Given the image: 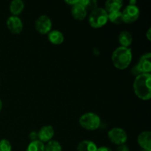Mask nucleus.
Returning <instances> with one entry per match:
<instances>
[{"label": "nucleus", "instance_id": "f257e3e1", "mask_svg": "<svg viewBox=\"0 0 151 151\" xmlns=\"http://www.w3.org/2000/svg\"><path fill=\"white\" fill-rule=\"evenodd\" d=\"M134 90L136 95L141 100H150L151 97L150 74L137 75L134 82Z\"/></svg>", "mask_w": 151, "mask_h": 151}, {"label": "nucleus", "instance_id": "f03ea898", "mask_svg": "<svg viewBox=\"0 0 151 151\" xmlns=\"http://www.w3.org/2000/svg\"><path fill=\"white\" fill-rule=\"evenodd\" d=\"M132 60V52L129 47H119L112 54V61L116 68L125 69L131 64Z\"/></svg>", "mask_w": 151, "mask_h": 151}, {"label": "nucleus", "instance_id": "7ed1b4c3", "mask_svg": "<svg viewBox=\"0 0 151 151\" xmlns=\"http://www.w3.org/2000/svg\"><path fill=\"white\" fill-rule=\"evenodd\" d=\"M109 21L108 13L104 8L97 7L91 12L88 18V22L94 28H100L106 24Z\"/></svg>", "mask_w": 151, "mask_h": 151}, {"label": "nucleus", "instance_id": "20e7f679", "mask_svg": "<svg viewBox=\"0 0 151 151\" xmlns=\"http://www.w3.org/2000/svg\"><path fill=\"white\" fill-rule=\"evenodd\" d=\"M79 123L81 127L88 131H95L100 125V118L96 114L88 112L80 117Z\"/></svg>", "mask_w": 151, "mask_h": 151}, {"label": "nucleus", "instance_id": "39448f33", "mask_svg": "<svg viewBox=\"0 0 151 151\" xmlns=\"http://www.w3.org/2000/svg\"><path fill=\"white\" fill-rule=\"evenodd\" d=\"M151 54L147 52L141 56L137 64L133 67L132 73L135 75L142 74H150L151 72Z\"/></svg>", "mask_w": 151, "mask_h": 151}, {"label": "nucleus", "instance_id": "423d86ee", "mask_svg": "<svg viewBox=\"0 0 151 151\" xmlns=\"http://www.w3.org/2000/svg\"><path fill=\"white\" fill-rule=\"evenodd\" d=\"M108 137L112 143L117 145H124L128 139L126 132L122 128H114L108 132Z\"/></svg>", "mask_w": 151, "mask_h": 151}, {"label": "nucleus", "instance_id": "0eeeda50", "mask_svg": "<svg viewBox=\"0 0 151 151\" xmlns=\"http://www.w3.org/2000/svg\"><path fill=\"white\" fill-rule=\"evenodd\" d=\"M124 23L130 24L136 22L139 17L140 10L137 5L128 4L122 12Z\"/></svg>", "mask_w": 151, "mask_h": 151}, {"label": "nucleus", "instance_id": "6e6552de", "mask_svg": "<svg viewBox=\"0 0 151 151\" xmlns=\"http://www.w3.org/2000/svg\"><path fill=\"white\" fill-rule=\"evenodd\" d=\"M35 29L41 34H47L51 31L52 22L45 15L39 16L35 21Z\"/></svg>", "mask_w": 151, "mask_h": 151}, {"label": "nucleus", "instance_id": "1a4fd4ad", "mask_svg": "<svg viewBox=\"0 0 151 151\" xmlns=\"http://www.w3.org/2000/svg\"><path fill=\"white\" fill-rule=\"evenodd\" d=\"M7 26L9 30L13 34H19L23 29V24L18 16H10L7 20Z\"/></svg>", "mask_w": 151, "mask_h": 151}, {"label": "nucleus", "instance_id": "9d476101", "mask_svg": "<svg viewBox=\"0 0 151 151\" xmlns=\"http://www.w3.org/2000/svg\"><path fill=\"white\" fill-rule=\"evenodd\" d=\"M55 134L54 128L51 125H45L40 129L39 132L38 133V140L42 142L43 143L48 142L51 141L52 138L53 137Z\"/></svg>", "mask_w": 151, "mask_h": 151}, {"label": "nucleus", "instance_id": "9b49d317", "mask_svg": "<svg viewBox=\"0 0 151 151\" xmlns=\"http://www.w3.org/2000/svg\"><path fill=\"white\" fill-rule=\"evenodd\" d=\"M137 142L143 150H151V133L144 131L138 136Z\"/></svg>", "mask_w": 151, "mask_h": 151}, {"label": "nucleus", "instance_id": "f8f14e48", "mask_svg": "<svg viewBox=\"0 0 151 151\" xmlns=\"http://www.w3.org/2000/svg\"><path fill=\"white\" fill-rule=\"evenodd\" d=\"M72 14L74 19L77 20L82 21L86 18L87 14V10L86 7L81 4H80V0L76 4L72 6Z\"/></svg>", "mask_w": 151, "mask_h": 151}, {"label": "nucleus", "instance_id": "ddd939ff", "mask_svg": "<svg viewBox=\"0 0 151 151\" xmlns=\"http://www.w3.org/2000/svg\"><path fill=\"white\" fill-rule=\"evenodd\" d=\"M122 7V1L120 0H109L105 4V10L107 13H111L114 12L120 11Z\"/></svg>", "mask_w": 151, "mask_h": 151}, {"label": "nucleus", "instance_id": "4468645a", "mask_svg": "<svg viewBox=\"0 0 151 151\" xmlns=\"http://www.w3.org/2000/svg\"><path fill=\"white\" fill-rule=\"evenodd\" d=\"M24 7V4L22 0H13L10 4V10L15 16L21 14Z\"/></svg>", "mask_w": 151, "mask_h": 151}, {"label": "nucleus", "instance_id": "2eb2a0df", "mask_svg": "<svg viewBox=\"0 0 151 151\" xmlns=\"http://www.w3.org/2000/svg\"><path fill=\"white\" fill-rule=\"evenodd\" d=\"M48 39L52 44H60L64 41L63 33L58 30H52L48 34Z\"/></svg>", "mask_w": 151, "mask_h": 151}, {"label": "nucleus", "instance_id": "dca6fc26", "mask_svg": "<svg viewBox=\"0 0 151 151\" xmlns=\"http://www.w3.org/2000/svg\"><path fill=\"white\" fill-rule=\"evenodd\" d=\"M133 38L131 34L128 31H122L119 35V42L121 47H128L132 44Z\"/></svg>", "mask_w": 151, "mask_h": 151}, {"label": "nucleus", "instance_id": "f3484780", "mask_svg": "<svg viewBox=\"0 0 151 151\" xmlns=\"http://www.w3.org/2000/svg\"><path fill=\"white\" fill-rule=\"evenodd\" d=\"M97 147L95 143L90 140L81 142L78 146V151H97Z\"/></svg>", "mask_w": 151, "mask_h": 151}, {"label": "nucleus", "instance_id": "a211bd4d", "mask_svg": "<svg viewBox=\"0 0 151 151\" xmlns=\"http://www.w3.org/2000/svg\"><path fill=\"white\" fill-rule=\"evenodd\" d=\"M45 150V145L42 142L39 140L31 142L28 145L27 151H44Z\"/></svg>", "mask_w": 151, "mask_h": 151}, {"label": "nucleus", "instance_id": "6ab92c4d", "mask_svg": "<svg viewBox=\"0 0 151 151\" xmlns=\"http://www.w3.org/2000/svg\"><path fill=\"white\" fill-rule=\"evenodd\" d=\"M108 19L110 20L111 22L116 24H119L123 22V19H122V14L121 11L114 12V13H109L108 14Z\"/></svg>", "mask_w": 151, "mask_h": 151}, {"label": "nucleus", "instance_id": "aec40b11", "mask_svg": "<svg viewBox=\"0 0 151 151\" xmlns=\"http://www.w3.org/2000/svg\"><path fill=\"white\" fill-rule=\"evenodd\" d=\"M44 151H62V147L58 142L51 140L46 145Z\"/></svg>", "mask_w": 151, "mask_h": 151}, {"label": "nucleus", "instance_id": "412c9836", "mask_svg": "<svg viewBox=\"0 0 151 151\" xmlns=\"http://www.w3.org/2000/svg\"><path fill=\"white\" fill-rule=\"evenodd\" d=\"M11 144L8 140L1 139L0 141V151H11Z\"/></svg>", "mask_w": 151, "mask_h": 151}, {"label": "nucleus", "instance_id": "4be33fe9", "mask_svg": "<svg viewBox=\"0 0 151 151\" xmlns=\"http://www.w3.org/2000/svg\"><path fill=\"white\" fill-rule=\"evenodd\" d=\"M97 1H94V0H92V1H89L88 0V3H87V4L86 5V10H91V11H92L93 10H94V9L97 8Z\"/></svg>", "mask_w": 151, "mask_h": 151}, {"label": "nucleus", "instance_id": "5701e85b", "mask_svg": "<svg viewBox=\"0 0 151 151\" xmlns=\"http://www.w3.org/2000/svg\"><path fill=\"white\" fill-rule=\"evenodd\" d=\"M29 139H30V140L32 142L38 140V133L35 132V131H32V132H31L30 134H29Z\"/></svg>", "mask_w": 151, "mask_h": 151}, {"label": "nucleus", "instance_id": "b1692460", "mask_svg": "<svg viewBox=\"0 0 151 151\" xmlns=\"http://www.w3.org/2000/svg\"><path fill=\"white\" fill-rule=\"evenodd\" d=\"M116 151H129V148H128V146L124 144L118 146Z\"/></svg>", "mask_w": 151, "mask_h": 151}, {"label": "nucleus", "instance_id": "393cba45", "mask_svg": "<svg viewBox=\"0 0 151 151\" xmlns=\"http://www.w3.org/2000/svg\"><path fill=\"white\" fill-rule=\"evenodd\" d=\"M97 151H112L109 147H106V146H102V147H97Z\"/></svg>", "mask_w": 151, "mask_h": 151}, {"label": "nucleus", "instance_id": "a878e982", "mask_svg": "<svg viewBox=\"0 0 151 151\" xmlns=\"http://www.w3.org/2000/svg\"><path fill=\"white\" fill-rule=\"evenodd\" d=\"M147 38L149 41L151 40V28H149L147 32Z\"/></svg>", "mask_w": 151, "mask_h": 151}, {"label": "nucleus", "instance_id": "bb28decb", "mask_svg": "<svg viewBox=\"0 0 151 151\" xmlns=\"http://www.w3.org/2000/svg\"><path fill=\"white\" fill-rule=\"evenodd\" d=\"M1 109H2V103H1V100H0V111H1Z\"/></svg>", "mask_w": 151, "mask_h": 151}, {"label": "nucleus", "instance_id": "cd10ccee", "mask_svg": "<svg viewBox=\"0 0 151 151\" xmlns=\"http://www.w3.org/2000/svg\"><path fill=\"white\" fill-rule=\"evenodd\" d=\"M141 151H151V150H141Z\"/></svg>", "mask_w": 151, "mask_h": 151}]
</instances>
